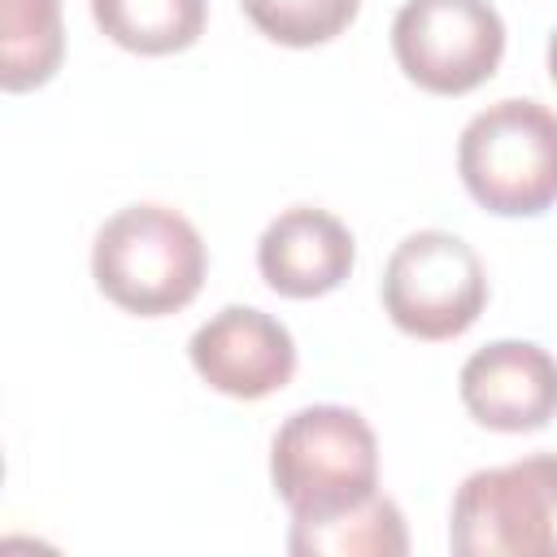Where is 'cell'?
Returning a JSON list of instances; mask_svg holds the SVG:
<instances>
[{
    "label": "cell",
    "mask_w": 557,
    "mask_h": 557,
    "mask_svg": "<svg viewBox=\"0 0 557 557\" xmlns=\"http://www.w3.org/2000/svg\"><path fill=\"white\" fill-rule=\"evenodd\" d=\"M209 252L191 218L170 205H126L91 239V278L104 300L135 318L187 309L205 287Z\"/></svg>",
    "instance_id": "1"
},
{
    "label": "cell",
    "mask_w": 557,
    "mask_h": 557,
    "mask_svg": "<svg viewBox=\"0 0 557 557\" xmlns=\"http://www.w3.org/2000/svg\"><path fill=\"white\" fill-rule=\"evenodd\" d=\"M270 483L292 522L344 513L379 492L374 426L348 405H305L270 440Z\"/></svg>",
    "instance_id": "2"
},
{
    "label": "cell",
    "mask_w": 557,
    "mask_h": 557,
    "mask_svg": "<svg viewBox=\"0 0 557 557\" xmlns=\"http://www.w3.org/2000/svg\"><path fill=\"white\" fill-rule=\"evenodd\" d=\"M470 200L496 218H540L557 205V109L505 96L479 109L457 139Z\"/></svg>",
    "instance_id": "3"
},
{
    "label": "cell",
    "mask_w": 557,
    "mask_h": 557,
    "mask_svg": "<svg viewBox=\"0 0 557 557\" xmlns=\"http://www.w3.org/2000/svg\"><path fill=\"white\" fill-rule=\"evenodd\" d=\"M457 557H557V453L461 479L448 513Z\"/></svg>",
    "instance_id": "4"
},
{
    "label": "cell",
    "mask_w": 557,
    "mask_h": 557,
    "mask_svg": "<svg viewBox=\"0 0 557 557\" xmlns=\"http://www.w3.org/2000/svg\"><path fill=\"white\" fill-rule=\"evenodd\" d=\"M379 296L396 331L409 339L444 344L479 322L487 305V270L461 235L426 226L392 248Z\"/></svg>",
    "instance_id": "5"
},
{
    "label": "cell",
    "mask_w": 557,
    "mask_h": 557,
    "mask_svg": "<svg viewBox=\"0 0 557 557\" xmlns=\"http://www.w3.org/2000/svg\"><path fill=\"white\" fill-rule=\"evenodd\" d=\"M400 74L431 96L483 87L505 57V17L487 0H405L392 17Z\"/></svg>",
    "instance_id": "6"
},
{
    "label": "cell",
    "mask_w": 557,
    "mask_h": 557,
    "mask_svg": "<svg viewBox=\"0 0 557 557\" xmlns=\"http://www.w3.org/2000/svg\"><path fill=\"white\" fill-rule=\"evenodd\" d=\"M191 370L231 400H261L292 383L296 374V339L292 331L257 309L226 305L209 322H200L187 339Z\"/></svg>",
    "instance_id": "7"
},
{
    "label": "cell",
    "mask_w": 557,
    "mask_h": 557,
    "mask_svg": "<svg viewBox=\"0 0 557 557\" xmlns=\"http://www.w3.org/2000/svg\"><path fill=\"white\" fill-rule=\"evenodd\" d=\"M457 396L487 431H544L557 418V357L531 339H492L461 361Z\"/></svg>",
    "instance_id": "8"
},
{
    "label": "cell",
    "mask_w": 557,
    "mask_h": 557,
    "mask_svg": "<svg viewBox=\"0 0 557 557\" xmlns=\"http://www.w3.org/2000/svg\"><path fill=\"white\" fill-rule=\"evenodd\" d=\"M357 261L352 231L318 205H292L257 239V270L270 292L287 300H318L335 292Z\"/></svg>",
    "instance_id": "9"
},
{
    "label": "cell",
    "mask_w": 557,
    "mask_h": 557,
    "mask_svg": "<svg viewBox=\"0 0 557 557\" xmlns=\"http://www.w3.org/2000/svg\"><path fill=\"white\" fill-rule=\"evenodd\" d=\"M287 553L296 557H405L409 531L405 513L392 496L374 492L370 500L318 518V522H292Z\"/></svg>",
    "instance_id": "10"
},
{
    "label": "cell",
    "mask_w": 557,
    "mask_h": 557,
    "mask_svg": "<svg viewBox=\"0 0 557 557\" xmlns=\"http://www.w3.org/2000/svg\"><path fill=\"white\" fill-rule=\"evenodd\" d=\"M91 22L135 57H170L205 35L209 0H91Z\"/></svg>",
    "instance_id": "11"
},
{
    "label": "cell",
    "mask_w": 557,
    "mask_h": 557,
    "mask_svg": "<svg viewBox=\"0 0 557 557\" xmlns=\"http://www.w3.org/2000/svg\"><path fill=\"white\" fill-rule=\"evenodd\" d=\"M65 57L61 0H0V87L35 91Z\"/></svg>",
    "instance_id": "12"
},
{
    "label": "cell",
    "mask_w": 557,
    "mask_h": 557,
    "mask_svg": "<svg viewBox=\"0 0 557 557\" xmlns=\"http://www.w3.org/2000/svg\"><path fill=\"white\" fill-rule=\"evenodd\" d=\"M239 4H244L248 22L283 48L331 44L361 13V0H239Z\"/></svg>",
    "instance_id": "13"
},
{
    "label": "cell",
    "mask_w": 557,
    "mask_h": 557,
    "mask_svg": "<svg viewBox=\"0 0 557 557\" xmlns=\"http://www.w3.org/2000/svg\"><path fill=\"white\" fill-rule=\"evenodd\" d=\"M548 78L557 83V30L548 35Z\"/></svg>",
    "instance_id": "14"
}]
</instances>
